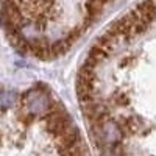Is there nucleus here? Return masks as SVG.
Returning <instances> with one entry per match:
<instances>
[{
    "instance_id": "2",
    "label": "nucleus",
    "mask_w": 156,
    "mask_h": 156,
    "mask_svg": "<svg viewBox=\"0 0 156 156\" xmlns=\"http://www.w3.org/2000/svg\"><path fill=\"white\" fill-rule=\"evenodd\" d=\"M108 58V53L106 51H103L98 45H92L89 50V53H87V58L84 61V64H87V66L90 67H95L98 62H101L103 59H106Z\"/></svg>"
},
{
    "instance_id": "4",
    "label": "nucleus",
    "mask_w": 156,
    "mask_h": 156,
    "mask_svg": "<svg viewBox=\"0 0 156 156\" xmlns=\"http://www.w3.org/2000/svg\"><path fill=\"white\" fill-rule=\"evenodd\" d=\"M117 103H119V105H128V98L122 95V97L119 98V101H117Z\"/></svg>"
},
{
    "instance_id": "1",
    "label": "nucleus",
    "mask_w": 156,
    "mask_h": 156,
    "mask_svg": "<svg viewBox=\"0 0 156 156\" xmlns=\"http://www.w3.org/2000/svg\"><path fill=\"white\" fill-rule=\"evenodd\" d=\"M136 11L139 12V16L148 23L156 17V5H154L153 0H142V2L136 6Z\"/></svg>"
},
{
    "instance_id": "3",
    "label": "nucleus",
    "mask_w": 156,
    "mask_h": 156,
    "mask_svg": "<svg viewBox=\"0 0 156 156\" xmlns=\"http://www.w3.org/2000/svg\"><path fill=\"white\" fill-rule=\"evenodd\" d=\"M70 44L67 42V39L64 37V39H59V41L53 42L50 45V58H53V56H58L61 53H66V51L69 50Z\"/></svg>"
}]
</instances>
